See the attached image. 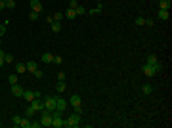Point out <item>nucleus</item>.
I'll return each instance as SVG.
<instances>
[{"instance_id": "obj_23", "label": "nucleus", "mask_w": 172, "mask_h": 128, "mask_svg": "<svg viewBox=\"0 0 172 128\" xmlns=\"http://www.w3.org/2000/svg\"><path fill=\"white\" fill-rule=\"evenodd\" d=\"M17 75H10V77H8V82H10V86H12V84H17Z\"/></svg>"}, {"instance_id": "obj_33", "label": "nucleus", "mask_w": 172, "mask_h": 128, "mask_svg": "<svg viewBox=\"0 0 172 128\" xmlns=\"http://www.w3.org/2000/svg\"><path fill=\"white\" fill-rule=\"evenodd\" d=\"M33 75H35L36 78H42V77H44V73H42L40 69H36V71H35V73H33Z\"/></svg>"}, {"instance_id": "obj_30", "label": "nucleus", "mask_w": 172, "mask_h": 128, "mask_svg": "<svg viewBox=\"0 0 172 128\" xmlns=\"http://www.w3.org/2000/svg\"><path fill=\"white\" fill-rule=\"evenodd\" d=\"M40 126H42L40 120H31V128H40Z\"/></svg>"}, {"instance_id": "obj_19", "label": "nucleus", "mask_w": 172, "mask_h": 128, "mask_svg": "<svg viewBox=\"0 0 172 128\" xmlns=\"http://www.w3.org/2000/svg\"><path fill=\"white\" fill-rule=\"evenodd\" d=\"M50 25H52V31H54V33H59V31H61V21H52Z\"/></svg>"}, {"instance_id": "obj_40", "label": "nucleus", "mask_w": 172, "mask_h": 128, "mask_svg": "<svg viewBox=\"0 0 172 128\" xmlns=\"http://www.w3.org/2000/svg\"><path fill=\"white\" fill-rule=\"evenodd\" d=\"M4 8H6V2H4V0H0V12H2Z\"/></svg>"}, {"instance_id": "obj_20", "label": "nucleus", "mask_w": 172, "mask_h": 128, "mask_svg": "<svg viewBox=\"0 0 172 128\" xmlns=\"http://www.w3.org/2000/svg\"><path fill=\"white\" fill-rule=\"evenodd\" d=\"M65 80H58V84H55V92H65Z\"/></svg>"}, {"instance_id": "obj_16", "label": "nucleus", "mask_w": 172, "mask_h": 128, "mask_svg": "<svg viewBox=\"0 0 172 128\" xmlns=\"http://www.w3.org/2000/svg\"><path fill=\"white\" fill-rule=\"evenodd\" d=\"M159 19H163V21H166L168 17H170V14H168V10H159Z\"/></svg>"}, {"instance_id": "obj_2", "label": "nucleus", "mask_w": 172, "mask_h": 128, "mask_svg": "<svg viewBox=\"0 0 172 128\" xmlns=\"http://www.w3.org/2000/svg\"><path fill=\"white\" fill-rule=\"evenodd\" d=\"M145 63H147V65H151V67H153L155 71H157V73H159V71H163V65L159 63V60L155 57L153 54H149L147 57H145Z\"/></svg>"}, {"instance_id": "obj_11", "label": "nucleus", "mask_w": 172, "mask_h": 128, "mask_svg": "<svg viewBox=\"0 0 172 128\" xmlns=\"http://www.w3.org/2000/svg\"><path fill=\"white\" fill-rule=\"evenodd\" d=\"M40 61H44V63H54V54H50V52H44V54L40 55Z\"/></svg>"}, {"instance_id": "obj_3", "label": "nucleus", "mask_w": 172, "mask_h": 128, "mask_svg": "<svg viewBox=\"0 0 172 128\" xmlns=\"http://www.w3.org/2000/svg\"><path fill=\"white\" fill-rule=\"evenodd\" d=\"M55 98L58 96H46V100H42L44 101V109L46 111H50V113L55 111Z\"/></svg>"}, {"instance_id": "obj_18", "label": "nucleus", "mask_w": 172, "mask_h": 128, "mask_svg": "<svg viewBox=\"0 0 172 128\" xmlns=\"http://www.w3.org/2000/svg\"><path fill=\"white\" fill-rule=\"evenodd\" d=\"M141 92H144L145 96H147V94H151V92H153V86H151L149 82H145L144 86H141Z\"/></svg>"}, {"instance_id": "obj_4", "label": "nucleus", "mask_w": 172, "mask_h": 128, "mask_svg": "<svg viewBox=\"0 0 172 128\" xmlns=\"http://www.w3.org/2000/svg\"><path fill=\"white\" fill-rule=\"evenodd\" d=\"M40 122H42V126L44 128H50L52 126V113L50 111H42V117H40Z\"/></svg>"}, {"instance_id": "obj_35", "label": "nucleus", "mask_w": 172, "mask_h": 128, "mask_svg": "<svg viewBox=\"0 0 172 128\" xmlns=\"http://www.w3.org/2000/svg\"><path fill=\"white\" fill-rule=\"evenodd\" d=\"M77 0H71V2H69V8H71V10H75V8H77Z\"/></svg>"}, {"instance_id": "obj_29", "label": "nucleus", "mask_w": 172, "mask_h": 128, "mask_svg": "<svg viewBox=\"0 0 172 128\" xmlns=\"http://www.w3.org/2000/svg\"><path fill=\"white\" fill-rule=\"evenodd\" d=\"M52 17H54V21H61V17H63V14H61V12H55V14L52 15Z\"/></svg>"}, {"instance_id": "obj_44", "label": "nucleus", "mask_w": 172, "mask_h": 128, "mask_svg": "<svg viewBox=\"0 0 172 128\" xmlns=\"http://www.w3.org/2000/svg\"><path fill=\"white\" fill-rule=\"evenodd\" d=\"M0 124H2V122H0Z\"/></svg>"}, {"instance_id": "obj_12", "label": "nucleus", "mask_w": 172, "mask_h": 128, "mask_svg": "<svg viewBox=\"0 0 172 128\" xmlns=\"http://www.w3.org/2000/svg\"><path fill=\"white\" fill-rule=\"evenodd\" d=\"M25 67H27V71L33 75L36 69H38V65H36V61H27V63H25Z\"/></svg>"}, {"instance_id": "obj_7", "label": "nucleus", "mask_w": 172, "mask_h": 128, "mask_svg": "<svg viewBox=\"0 0 172 128\" xmlns=\"http://www.w3.org/2000/svg\"><path fill=\"white\" fill-rule=\"evenodd\" d=\"M141 71H144L145 77H155V75H157V71H155V69L151 67V65H147V63L141 65Z\"/></svg>"}, {"instance_id": "obj_28", "label": "nucleus", "mask_w": 172, "mask_h": 128, "mask_svg": "<svg viewBox=\"0 0 172 128\" xmlns=\"http://www.w3.org/2000/svg\"><path fill=\"white\" fill-rule=\"evenodd\" d=\"M6 8L14 10V8H15V0H6Z\"/></svg>"}, {"instance_id": "obj_21", "label": "nucleus", "mask_w": 172, "mask_h": 128, "mask_svg": "<svg viewBox=\"0 0 172 128\" xmlns=\"http://www.w3.org/2000/svg\"><path fill=\"white\" fill-rule=\"evenodd\" d=\"M65 17H67V19H75V17H77V12H75V10H71V8H69L67 10V12H65Z\"/></svg>"}, {"instance_id": "obj_25", "label": "nucleus", "mask_w": 172, "mask_h": 128, "mask_svg": "<svg viewBox=\"0 0 172 128\" xmlns=\"http://www.w3.org/2000/svg\"><path fill=\"white\" fill-rule=\"evenodd\" d=\"M21 119H23V117H17V115H14V117H12V122H14V126H19Z\"/></svg>"}, {"instance_id": "obj_5", "label": "nucleus", "mask_w": 172, "mask_h": 128, "mask_svg": "<svg viewBox=\"0 0 172 128\" xmlns=\"http://www.w3.org/2000/svg\"><path fill=\"white\" fill-rule=\"evenodd\" d=\"M55 111L58 113H65L67 111V101L63 98H55Z\"/></svg>"}, {"instance_id": "obj_8", "label": "nucleus", "mask_w": 172, "mask_h": 128, "mask_svg": "<svg viewBox=\"0 0 172 128\" xmlns=\"http://www.w3.org/2000/svg\"><path fill=\"white\" fill-rule=\"evenodd\" d=\"M23 92L25 90H23L19 84H12V94H14L15 98H23Z\"/></svg>"}, {"instance_id": "obj_15", "label": "nucleus", "mask_w": 172, "mask_h": 128, "mask_svg": "<svg viewBox=\"0 0 172 128\" xmlns=\"http://www.w3.org/2000/svg\"><path fill=\"white\" fill-rule=\"evenodd\" d=\"M23 98H25V100H27L29 103H31V101L35 100V92H31V90H25V92H23Z\"/></svg>"}, {"instance_id": "obj_34", "label": "nucleus", "mask_w": 172, "mask_h": 128, "mask_svg": "<svg viewBox=\"0 0 172 128\" xmlns=\"http://www.w3.org/2000/svg\"><path fill=\"white\" fill-rule=\"evenodd\" d=\"M61 61H63V60H61V55H54V63L61 65Z\"/></svg>"}, {"instance_id": "obj_31", "label": "nucleus", "mask_w": 172, "mask_h": 128, "mask_svg": "<svg viewBox=\"0 0 172 128\" xmlns=\"http://www.w3.org/2000/svg\"><path fill=\"white\" fill-rule=\"evenodd\" d=\"M4 55H6V52L2 50V48H0V67L4 65Z\"/></svg>"}, {"instance_id": "obj_39", "label": "nucleus", "mask_w": 172, "mask_h": 128, "mask_svg": "<svg viewBox=\"0 0 172 128\" xmlns=\"http://www.w3.org/2000/svg\"><path fill=\"white\" fill-rule=\"evenodd\" d=\"M75 113H78V115H82V107L78 105V107H75Z\"/></svg>"}, {"instance_id": "obj_17", "label": "nucleus", "mask_w": 172, "mask_h": 128, "mask_svg": "<svg viewBox=\"0 0 172 128\" xmlns=\"http://www.w3.org/2000/svg\"><path fill=\"white\" fill-rule=\"evenodd\" d=\"M19 126L21 128H31V119H29V117H23L21 122H19Z\"/></svg>"}, {"instance_id": "obj_43", "label": "nucleus", "mask_w": 172, "mask_h": 128, "mask_svg": "<svg viewBox=\"0 0 172 128\" xmlns=\"http://www.w3.org/2000/svg\"><path fill=\"white\" fill-rule=\"evenodd\" d=\"M4 2H6V0H4Z\"/></svg>"}, {"instance_id": "obj_37", "label": "nucleus", "mask_w": 172, "mask_h": 128, "mask_svg": "<svg viewBox=\"0 0 172 128\" xmlns=\"http://www.w3.org/2000/svg\"><path fill=\"white\" fill-rule=\"evenodd\" d=\"M4 33H6V25H4V23H2V25H0V37H2Z\"/></svg>"}, {"instance_id": "obj_6", "label": "nucleus", "mask_w": 172, "mask_h": 128, "mask_svg": "<svg viewBox=\"0 0 172 128\" xmlns=\"http://www.w3.org/2000/svg\"><path fill=\"white\" fill-rule=\"evenodd\" d=\"M31 107L35 111H44V101H42V98H35V100L31 101Z\"/></svg>"}, {"instance_id": "obj_13", "label": "nucleus", "mask_w": 172, "mask_h": 128, "mask_svg": "<svg viewBox=\"0 0 172 128\" xmlns=\"http://www.w3.org/2000/svg\"><path fill=\"white\" fill-rule=\"evenodd\" d=\"M15 71H17V75H23L27 71V67H25V63H21V61H15Z\"/></svg>"}, {"instance_id": "obj_32", "label": "nucleus", "mask_w": 172, "mask_h": 128, "mask_svg": "<svg viewBox=\"0 0 172 128\" xmlns=\"http://www.w3.org/2000/svg\"><path fill=\"white\" fill-rule=\"evenodd\" d=\"M136 25L140 27V25H145V17H136Z\"/></svg>"}, {"instance_id": "obj_24", "label": "nucleus", "mask_w": 172, "mask_h": 128, "mask_svg": "<svg viewBox=\"0 0 172 128\" xmlns=\"http://www.w3.org/2000/svg\"><path fill=\"white\" fill-rule=\"evenodd\" d=\"M75 12H77V15H82V14H86V8H84V6H80V4H78L77 8H75Z\"/></svg>"}, {"instance_id": "obj_38", "label": "nucleus", "mask_w": 172, "mask_h": 128, "mask_svg": "<svg viewBox=\"0 0 172 128\" xmlns=\"http://www.w3.org/2000/svg\"><path fill=\"white\" fill-rule=\"evenodd\" d=\"M145 25H147V27H153V19H145Z\"/></svg>"}, {"instance_id": "obj_10", "label": "nucleus", "mask_w": 172, "mask_h": 128, "mask_svg": "<svg viewBox=\"0 0 172 128\" xmlns=\"http://www.w3.org/2000/svg\"><path fill=\"white\" fill-rule=\"evenodd\" d=\"M69 103H71L73 107H78V105H82V100H80V96H78V94H73L71 100H69Z\"/></svg>"}, {"instance_id": "obj_14", "label": "nucleus", "mask_w": 172, "mask_h": 128, "mask_svg": "<svg viewBox=\"0 0 172 128\" xmlns=\"http://www.w3.org/2000/svg\"><path fill=\"white\" fill-rule=\"evenodd\" d=\"M170 6H172L170 0H161L159 2V10H170Z\"/></svg>"}, {"instance_id": "obj_36", "label": "nucleus", "mask_w": 172, "mask_h": 128, "mask_svg": "<svg viewBox=\"0 0 172 128\" xmlns=\"http://www.w3.org/2000/svg\"><path fill=\"white\" fill-rule=\"evenodd\" d=\"M65 78H67V77H65L63 71H61V73H58V80H65Z\"/></svg>"}, {"instance_id": "obj_27", "label": "nucleus", "mask_w": 172, "mask_h": 128, "mask_svg": "<svg viewBox=\"0 0 172 128\" xmlns=\"http://www.w3.org/2000/svg\"><path fill=\"white\" fill-rule=\"evenodd\" d=\"M38 12H31V14H29V19H31V21H36V19H38Z\"/></svg>"}, {"instance_id": "obj_42", "label": "nucleus", "mask_w": 172, "mask_h": 128, "mask_svg": "<svg viewBox=\"0 0 172 128\" xmlns=\"http://www.w3.org/2000/svg\"><path fill=\"white\" fill-rule=\"evenodd\" d=\"M0 46H2V37H0Z\"/></svg>"}, {"instance_id": "obj_1", "label": "nucleus", "mask_w": 172, "mask_h": 128, "mask_svg": "<svg viewBox=\"0 0 172 128\" xmlns=\"http://www.w3.org/2000/svg\"><path fill=\"white\" fill-rule=\"evenodd\" d=\"M78 124H80V115H78V113H73V115H69V117H67V120H65L63 126H67V128H77Z\"/></svg>"}, {"instance_id": "obj_41", "label": "nucleus", "mask_w": 172, "mask_h": 128, "mask_svg": "<svg viewBox=\"0 0 172 128\" xmlns=\"http://www.w3.org/2000/svg\"><path fill=\"white\" fill-rule=\"evenodd\" d=\"M96 2H98V4H101V2H103V0H96Z\"/></svg>"}, {"instance_id": "obj_26", "label": "nucleus", "mask_w": 172, "mask_h": 128, "mask_svg": "<svg viewBox=\"0 0 172 128\" xmlns=\"http://www.w3.org/2000/svg\"><path fill=\"white\" fill-rule=\"evenodd\" d=\"M4 63H14V55H12V54H6L4 55Z\"/></svg>"}, {"instance_id": "obj_9", "label": "nucleus", "mask_w": 172, "mask_h": 128, "mask_svg": "<svg viewBox=\"0 0 172 128\" xmlns=\"http://www.w3.org/2000/svg\"><path fill=\"white\" fill-rule=\"evenodd\" d=\"M31 12H42V2L40 0H31Z\"/></svg>"}, {"instance_id": "obj_22", "label": "nucleus", "mask_w": 172, "mask_h": 128, "mask_svg": "<svg viewBox=\"0 0 172 128\" xmlns=\"http://www.w3.org/2000/svg\"><path fill=\"white\" fill-rule=\"evenodd\" d=\"M35 113H36V111H35V109H33V107H31V105H29V107H27V109H25V117H29V119H33V115H35Z\"/></svg>"}]
</instances>
